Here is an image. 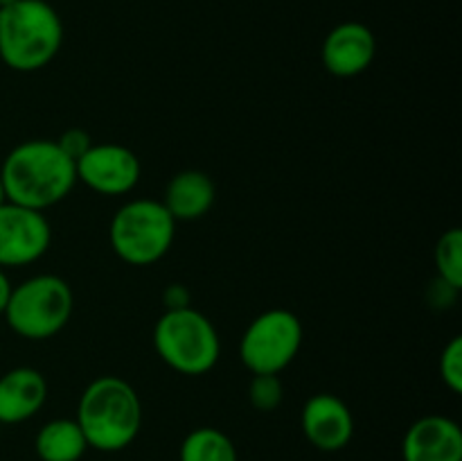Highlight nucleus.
<instances>
[{
  "label": "nucleus",
  "instance_id": "nucleus-19",
  "mask_svg": "<svg viewBox=\"0 0 462 461\" xmlns=\"http://www.w3.org/2000/svg\"><path fill=\"white\" fill-rule=\"evenodd\" d=\"M440 378L451 393L462 391V337H451L440 353Z\"/></svg>",
  "mask_w": 462,
  "mask_h": 461
},
{
  "label": "nucleus",
  "instance_id": "nucleus-10",
  "mask_svg": "<svg viewBox=\"0 0 462 461\" xmlns=\"http://www.w3.org/2000/svg\"><path fill=\"white\" fill-rule=\"evenodd\" d=\"M305 438L320 452H338L355 437V416L334 393H316L300 414Z\"/></svg>",
  "mask_w": 462,
  "mask_h": 461
},
{
  "label": "nucleus",
  "instance_id": "nucleus-4",
  "mask_svg": "<svg viewBox=\"0 0 462 461\" xmlns=\"http://www.w3.org/2000/svg\"><path fill=\"white\" fill-rule=\"evenodd\" d=\"M75 307L72 289L61 276L39 274L12 287L5 319L18 337L43 342L68 325Z\"/></svg>",
  "mask_w": 462,
  "mask_h": 461
},
{
  "label": "nucleus",
  "instance_id": "nucleus-11",
  "mask_svg": "<svg viewBox=\"0 0 462 461\" xmlns=\"http://www.w3.org/2000/svg\"><path fill=\"white\" fill-rule=\"evenodd\" d=\"M377 54V39L364 23L347 21L334 27L323 43V66L334 77H356L368 71Z\"/></svg>",
  "mask_w": 462,
  "mask_h": 461
},
{
  "label": "nucleus",
  "instance_id": "nucleus-24",
  "mask_svg": "<svg viewBox=\"0 0 462 461\" xmlns=\"http://www.w3.org/2000/svg\"><path fill=\"white\" fill-rule=\"evenodd\" d=\"M7 202V194H5V185H3V176H0V203Z\"/></svg>",
  "mask_w": 462,
  "mask_h": 461
},
{
  "label": "nucleus",
  "instance_id": "nucleus-21",
  "mask_svg": "<svg viewBox=\"0 0 462 461\" xmlns=\"http://www.w3.org/2000/svg\"><path fill=\"white\" fill-rule=\"evenodd\" d=\"M192 294L185 285L180 283H171L167 285L165 292H162V303H165L167 310H180V307H189L192 306Z\"/></svg>",
  "mask_w": 462,
  "mask_h": 461
},
{
  "label": "nucleus",
  "instance_id": "nucleus-22",
  "mask_svg": "<svg viewBox=\"0 0 462 461\" xmlns=\"http://www.w3.org/2000/svg\"><path fill=\"white\" fill-rule=\"evenodd\" d=\"M431 292H438V296H436V294H429V298H431V301H433V306H438V307H449L451 303L456 301V296H458L460 289L451 287V285L445 283V280L436 278V283H433Z\"/></svg>",
  "mask_w": 462,
  "mask_h": 461
},
{
  "label": "nucleus",
  "instance_id": "nucleus-16",
  "mask_svg": "<svg viewBox=\"0 0 462 461\" xmlns=\"http://www.w3.org/2000/svg\"><path fill=\"white\" fill-rule=\"evenodd\" d=\"M180 461H237L233 438L217 428H197L183 438Z\"/></svg>",
  "mask_w": 462,
  "mask_h": 461
},
{
  "label": "nucleus",
  "instance_id": "nucleus-18",
  "mask_svg": "<svg viewBox=\"0 0 462 461\" xmlns=\"http://www.w3.org/2000/svg\"><path fill=\"white\" fill-rule=\"evenodd\" d=\"M284 398V387L280 375L275 373H257L253 375L248 384V400L257 411L278 409Z\"/></svg>",
  "mask_w": 462,
  "mask_h": 461
},
{
  "label": "nucleus",
  "instance_id": "nucleus-1",
  "mask_svg": "<svg viewBox=\"0 0 462 461\" xmlns=\"http://www.w3.org/2000/svg\"><path fill=\"white\" fill-rule=\"evenodd\" d=\"M0 176L7 202L43 212L72 193L77 167L57 140L34 138L16 145L5 156Z\"/></svg>",
  "mask_w": 462,
  "mask_h": 461
},
{
  "label": "nucleus",
  "instance_id": "nucleus-5",
  "mask_svg": "<svg viewBox=\"0 0 462 461\" xmlns=\"http://www.w3.org/2000/svg\"><path fill=\"white\" fill-rule=\"evenodd\" d=\"M176 220L156 199H134L120 206L108 226V242L122 262L149 267L174 244Z\"/></svg>",
  "mask_w": 462,
  "mask_h": 461
},
{
  "label": "nucleus",
  "instance_id": "nucleus-13",
  "mask_svg": "<svg viewBox=\"0 0 462 461\" xmlns=\"http://www.w3.org/2000/svg\"><path fill=\"white\" fill-rule=\"evenodd\" d=\"M48 400V380L30 366H18L0 375V423L18 425L30 420Z\"/></svg>",
  "mask_w": 462,
  "mask_h": 461
},
{
  "label": "nucleus",
  "instance_id": "nucleus-12",
  "mask_svg": "<svg viewBox=\"0 0 462 461\" xmlns=\"http://www.w3.org/2000/svg\"><path fill=\"white\" fill-rule=\"evenodd\" d=\"M404 461H462V429L449 416L431 414L415 420L402 441Z\"/></svg>",
  "mask_w": 462,
  "mask_h": 461
},
{
  "label": "nucleus",
  "instance_id": "nucleus-23",
  "mask_svg": "<svg viewBox=\"0 0 462 461\" xmlns=\"http://www.w3.org/2000/svg\"><path fill=\"white\" fill-rule=\"evenodd\" d=\"M9 296H12V283H9L7 274H5V269L0 267V315H3L5 307H7Z\"/></svg>",
  "mask_w": 462,
  "mask_h": 461
},
{
  "label": "nucleus",
  "instance_id": "nucleus-2",
  "mask_svg": "<svg viewBox=\"0 0 462 461\" xmlns=\"http://www.w3.org/2000/svg\"><path fill=\"white\" fill-rule=\"evenodd\" d=\"M75 420L88 447L120 452L138 438L143 428V402L126 380L102 375L79 396Z\"/></svg>",
  "mask_w": 462,
  "mask_h": 461
},
{
  "label": "nucleus",
  "instance_id": "nucleus-7",
  "mask_svg": "<svg viewBox=\"0 0 462 461\" xmlns=\"http://www.w3.org/2000/svg\"><path fill=\"white\" fill-rule=\"evenodd\" d=\"M302 324L291 310L273 307L248 324L239 339V360L257 373L280 375L300 353Z\"/></svg>",
  "mask_w": 462,
  "mask_h": 461
},
{
  "label": "nucleus",
  "instance_id": "nucleus-20",
  "mask_svg": "<svg viewBox=\"0 0 462 461\" xmlns=\"http://www.w3.org/2000/svg\"><path fill=\"white\" fill-rule=\"evenodd\" d=\"M57 145L72 158V161L77 163V158L84 156L93 143H90L88 131L79 129V127H72V129H66L61 136H59Z\"/></svg>",
  "mask_w": 462,
  "mask_h": 461
},
{
  "label": "nucleus",
  "instance_id": "nucleus-6",
  "mask_svg": "<svg viewBox=\"0 0 462 461\" xmlns=\"http://www.w3.org/2000/svg\"><path fill=\"white\" fill-rule=\"evenodd\" d=\"M153 348L170 369L183 375H203L219 362L221 342L203 312L189 307L165 310L153 328Z\"/></svg>",
  "mask_w": 462,
  "mask_h": 461
},
{
  "label": "nucleus",
  "instance_id": "nucleus-9",
  "mask_svg": "<svg viewBox=\"0 0 462 461\" xmlns=\"http://www.w3.org/2000/svg\"><path fill=\"white\" fill-rule=\"evenodd\" d=\"M77 181L104 197H120L138 185L143 165L135 152L117 143L90 145L88 152L77 158Z\"/></svg>",
  "mask_w": 462,
  "mask_h": 461
},
{
  "label": "nucleus",
  "instance_id": "nucleus-8",
  "mask_svg": "<svg viewBox=\"0 0 462 461\" xmlns=\"http://www.w3.org/2000/svg\"><path fill=\"white\" fill-rule=\"evenodd\" d=\"M52 229L41 211L0 203V267H25L48 253Z\"/></svg>",
  "mask_w": 462,
  "mask_h": 461
},
{
  "label": "nucleus",
  "instance_id": "nucleus-17",
  "mask_svg": "<svg viewBox=\"0 0 462 461\" xmlns=\"http://www.w3.org/2000/svg\"><path fill=\"white\" fill-rule=\"evenodd\" d=\"M438 278L451 287H462V230L449 229L440 235L436 244Z\"/></svg>",
  "mask_w": 462,
  "mask_h": 461
},
{
  "label": "nucleus",
  "instance_id": "nucleus-25",
  "mask_svg": "<svg viewBox=\"0 0 462 461\" xmlns=\"http://www.w3.org/2000/svg\"><path fill=\"white\" fill-rule=\"evenodd\" d=\"M14 3H18V0H0V9L9 7V5H14Z\"/></svg>",
  "mask_w": 462,
  "mask_h": 461
},
{
  "label": "nucleus",
  "instance_id": "nucleus-3",
  "mask_svg": "<svg viewBox=\"0 0 462 461\" xmlns=\"http://www.w3.org/2000/svg\"><path fill=\"white\" fill-rule=\"evenodd\" d=\"M63 43V23L45 0H18L0 9V59L12 71L48 66Z\"/></svg>",
  "mask_w": 462,
  "mask_h": 461
},
{
  "label": "nucleus",
  "instance_id": "nucleus-14",
  "mask_svg": "<svg viewBox=\"0 0 462 461\" xmlns=\"http://www.w3.org/2000/svg\"><path fill=\"white\" fill-rule=\"evenodd\" d=\"M215 181L201 170H183L170 179L162 206L176 221L201 220L215 206Z\"/></svg>",
  "mask_w": 462,
  "mask_h": 461
},
{
  "label": "nucleus",
  "instance_id": "nucleus-15",
  "mask_svg": "<svg viewBox=\"0 0 462 461\" xmlns=\"http://www.w3.org/2000/svg\"><path fill=\"white\" fill-rule=\"evenodd\" d=\"M34 450L41 461H79L88 443L75 419H54L36 432Z\"/></svg>",
  "mask_w": 462,
  "mask_h": 461
}]
</instances>
